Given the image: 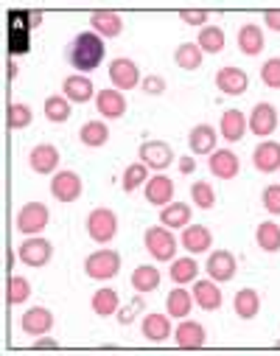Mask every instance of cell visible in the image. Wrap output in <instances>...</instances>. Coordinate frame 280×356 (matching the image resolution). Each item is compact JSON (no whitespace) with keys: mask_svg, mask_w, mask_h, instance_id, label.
<instances>
[{"mask_svg":"<svg viewBox=\"0 0 280 356\" xmlns=\"http://www.w3.org/2000/svg\"><path fill=\"white\" fill-rule=\"evenodd\" d=\"M107 40H101L96 31H81L70 40L67 45V62L76 73H90V70H96L107 54Z\"/></svg>","mask_w":280,"mask_h":356,"instance_id":"cell-1","label":"cell"},{"mask_svg":"<svg viewBox=\"0 0 280 356\" xmlns=\"http://www.w3.org/2000/svg\"><path fill=\"white\" fill-rule=\"evenodd\" d=\"M84 273L92 278V281H110L121 273V255L110 247L104 250H96L84 258Z\"/></svg>","mask_w":280,"mask_h":356,"instance_id":"cell-2","label":"cell"},{"mask_svg":"<svg viewBox=\"0 0 280 356\" xmlns=\"http://www.w3.org/2000/svg\"><path fill=\"white\" fill-rule=\"evenodd\" d=\"M143 244H146V252L154 258V261H174L176 258V250H179V241L174 238V233L163 225L157 227H149L143 233Z\"/></svg>","mask_w":280,"mask_h":356,"instance_id":"cell-3","label":"cell"},{"mask_svg":"<svg viewBox=\"0 0 280 356\" xmlns=\"http://www.w3.org/2000/svg\"><path fill=\"white\" fill-rule=\"evenodd\" d=\"M87 233L96 244H110L118 233V216L110 208H96L87 216Z\"/></svg>","mask_w":280,"mask_h":356,"instance_id":"cell-4","label":"cell"},{"mask_svg":"<svg viewBox=\"0 0 280 356\" xmlns=\"http://www.w3.org/2000/svg\"><path fill=\"white\" fill-rule=\"evenodd\" d=\"M48 219H51V211L42 202H26L17 211V230L26 236H40L48 227Z\"/></svg>","mask_w":280,"mask_h":356,"instance_id":"cell-5","label":"cell"},{"mask_svg":"<svg viewBox=\"0 0 280 356\" xmlns=\"http://www.w3.org/2000/svg\"><path fill=\"white\" fill-rule=\"evenodd\" d=\"M17 255L26 266H34V270H40V266H45L51 258H53V244L42 236H28L20 247H17Z\"/></svg>","mask_w":280,"mask_h":356,"instance_id":"cell-6","label":"cell"},{"mask_svg":"<svg viewBox=\"0 0 280 356\" xmlns=\"http://www.w3.org/2000/svg\"><path fill=\"white\" fill-rule=\"evenodd\" d=\"M110 81H113L115 90H121V93L124 90H135V87L140 84V67L132 59L118 56V59L110 62Z\"/></svg>","mask_w":280,"mask_h":356,"instance_id":"cell-7","label":"cell"},{"mask_svg":"<svg viewBox=\"0 0 280 356\" xmlns=\"http://www.w3.org/2000/svg\"><path fill=\"white\" fill-rule=\"evenodd\" d=\"M84 191V183L76 171H56L51 180V194L56 202H76Z\"/></svg>","mask_w":280,"mask_h":356,"instance_id":"cell-8","label":"cell"},{"mask_svg":"<svg viewBox=\"0 0 280 356\" xmlns=\"http://www.w3.org/2000/svg\"><path fill=\"white\" fill-rule=\"evenodd\" d=\"M236 270H238V264H236V255L230 250H216L208 255V264H205V273L208 278H213L216 284H227L236 278Z\"/></svg>","mask_w":280,"mask_h":356,"instance_id":"cell-9","label":"cell"},{"mask_svg":"<svg viewBox=\"0 0 280 356\" xmlns=\"http://www.w3.org/2000/svg\"><path fill=\"white\" fill-rule=\"evenodd\" d=\"M138 157L151 171H163V168H168L174 163V149L165 140H146V143H140Z\"/></svg>","mask_w":280,"mask_h":356,"instance_id":"cell-10","label":"cell"},{"mask_svg":"<svg viewBox=\"0 0 280 356\" xmlns=\"http://www.w3.org/2000/svg\"><path fill=\"white\" fill-rule=\"evenodd\" d=\"M277 129V110L266 102L255 104L252 113H249V132L258 135L261 140H269V135Z\"/></svg>","mask_w":280,"mask_h":356,"instance_id":"cell-11","label":"cell"},{"mask_svg":"<svg viewBox=\"0 0 280 356\" xmlns=\"http://www.w3.org/2000/svg\"><path fill=\"white\" fill-rule=\"evenodd\" d=\"M62 96L70 102V104H87L96 93V87H92V81L84 76V73H73L62 81Z\"/></svg>","mask_w":280,"mask_h":356,"instance_id":"cell-12","label":"cell"},{"mask_svg":"<svg viewBox=\"0 0 280 356\" xmlns=\"http://www.w3.org/2000/svg\"><path fill=\"white\" fill-rule=\"evenodd\" d=\"M216 87H219L224 96H244L249 90V76L241 67L227 65V67H222L216 73Z\"/></svg>","mask_w":280,"mask_h":356,"instance_id":"cell-13","label":"cell"},{"mask_svg":"<svg viewBox=\"0 0 280 356\" xmlns=\"http://www.w3.org/2000/svg\"><path fill=\"white\" fill-rule=\"evenodd\" d=\"M174 342H176L182 350H199V348L205 345V325L197 323V320L185 317V320L174 328Z\"/></svg>","mask_w":280,"mask_h":356,"instance_id":"cell-14","label":"cell"},{"mask_svg":"<svg viewBox=\"0 0 280 356\" xmlns=\"http://www.w3.org/2000/svg\"><path fill=\"white\" fill-rule=\"evenodd\" d=\"M179 247L188 250L191 255H202V252H208L213 247V233L205 225H188V227H182Z\"/></svg>","mask_w":280,"mask_h":356,"instance_id":"cell-15","label":"cell"},{"mask_svg":"<svg viewBox=\"0 0 280 356\" xmlns=\"http://www.w3.org/2000/svg\"><path fill=\"white\" fill-rule=\"evenodd\" d=\"M20 328H23L28 337H45V334L53 328V314H51V309H45V306H31V309L20 317Z\"/></svg>","mask_w":280,"mask_h":356,"instance_id":"cell-16","label":"cell"},{"mask_svg":"<svg viewBox=\"0 0 280 356\" xmlns=\"http://www.w3.org/2000/svg\"><path fill=\"white\" fill-rule=\"evenodd\" d=\"M90 26H92V31H96L101 40H115V37H121V31H124L121 15H118V12H110V9L92 12V15H90Z\"/></svg>","mask_w":280,"mask_h":356,"instance_id":"cell-17","label":"cell"},{"mask_svg":"<svg viewBox=\"0 0 280 356\" xmlns=\"http://www.w3.org/2000/svg\"><path fill=\"white\" fill-rule=\"evenodd\" d=\"M146 202L157 205V208H165L168 202H174V180L165 174H154L146 180Z\"/></svg>","mask_w":280,"mask_h":356,"instance_id":"cell-18","label":"cell"},{"mask_svg":"<svg viewBox=\"0 0 280 356\" xmlns=\"http://www.w3.org/2000/svg\"><path fill=\"white\" fill-rule=\"evenodd\" d=\"M28 165L37 174H53L59 168V149L53 143H37L28 152Z\"/></svg>","mask_w":280,"mask_h":356,"instance_id":"cell-19","label":"cell"},{"mask_svg":"<svg viewBox=\"0 0 280 356\" xmlns=\"http://www.w3.org/2000/svg\"><path fill=\"white\" fill-rule=\"evenodd\" d=\"M208 165H211V174L219 177V180H236L238 171H241V163L238 157L230 152V149H219L208 157Z\"/></svg>","mask_w":280,"mask_h":356,"instance_id":"cell-20","label":"cell"},{"mask_svg":"<svg viewBox=\"0 0 280 356\" xmlns=\"http://www.w3.org/2000/svg\"><path fill=\"white\" fill-rule=\"evenodd\" d=\"M252 163L263 174L280 171V143L277 140H261L255 146V152H252Z\"/></svg>","mask_w":280,"mask_h":356,"instance_id":"cell-21","label":"cell"},{"mask_svg":"<svg viewBox=\"0 0 280 356\" xmlns=\"http://www.w3.org/2000/svg\"><path fill=\"white\" fill-rule=\"evenodd\" d=\"M96 110H99V115L101 118H107V121H115V118H121L124 113H126V99H124V93L121 90H99V96H96Z\"/></svg>","mask_w":280,"mask_h":356,"instance_id":"cell-22","label":"cell"},{"mask_svg":"<svg viewBox=\"0 0 280 356\" xmlns=\"http://www.w3.org/2000/svg\"><path fill=\"white\" fill-rule=\"evenodd\" d=\"M140 331L149 342H165L171 337V317L168 312L165 314H157V312H149L140 323Z\"/></svg>","mask_w":280,"mask_h":356,"instance_id":"cell-23","label":"cell"},{"mask_svg":"<svg viewBox=\"0 0 280 356\" xmlns=\"http://www.w3.org/2000/svg\"><path fill=\"white\" fill-rule=\"evenodd\" d=\"M216 140H219V135H216V129L211 124H199V127H194L188 132V146L199 157L202 154H213L216 152Z\"/></svg>","mask_w":280,"mask_h":356,"instance_id":"cell-24","label":"cell"},{"mask_svg":"<svg viewBox=\"0 0 280 356\" xmlns=\"http://www.w3.org/2000/svg\"><path fill=\"white\" fill-rule=\"evenodd\" d=\"M194 300H197V306L199 309H205V312H216V309H222V289H219V284L213 281V278H205V281H197V286H194Z\"/></svg>","mask_w":280,"mask_h":356,"instance_id":"cell-25","label":"cell"},{"mask_svg":"<svg viewBox=\"0 0 280 356\" xmlns=\"http://www.w3.org/2000/svg\"><path fill=\"white\" fill-rule=\"evenodd\" d=\"M191 309H194V292L182 289V286H176V289L168 292V298H165V312H168V317L185 320V317L191 314Z\"/></svg>","mask_w":280,"mask_h":356,"instance_id":"cell-26","label":"cell"},{"mask_svg":"<svg viewBox=\"0 0 280 356\" xmlns=\"http://www.w3.org/2000/svg\"><path fill=\"white\" fill-rule=\"evenodd\" d=\"M160 225L168 227V230L188 227L191 225V205H185V202H168L160 211Z\"/></svg>","mask_w":280,"mask_h":356,"instance_id":"cell-27","label":"cell"},{"mask_svg":"<svg viewBox=\"0 0 280 356\" xmlns=\"http://www.w3.org/2000/svg\"><path fill=\"white\" fill-rule=\"evenodd\" d=\"M266 40H263V31L258 23H247L238 29V51L247 54V56H258L263 51Z\"/></svg>","mask_w":280,"mask_h":356,"instance_id":"cell-28","label":"cell"},{"mask_svg":"<svg viewBox=\"0 0 280 356\" xmlns=\"http://www.w3.org/2000/svg\"><path fill=\"white\" fill-rule=\"evenodd\" d=\"M90 309L92 314H99V317H113L118 309H121V300H118V292L104 286V289H96L90 298Z\"/></svg>","mask_w":280,"mask_h":356,"instance_id":"cell-29","label":"cell"},{"mask_svg":"<svg viewBox=\"0 0 280 356\" xmlns=\"http://www.w3.org/2000/svg\"><path fill=\"white\" fill-rule=\"evenodd\" d=\"M247 129H249V121L244 118L241 110H227V113L222 115V138H224V140L238 143V140L247 135Z\"/></svg>","mask_w":280,"mask_h":356,"instance_id":"cell-30","label":"cell"},{"mask_svg":"<svg viewBox=\"0 0 280 356\" xmlns=\"http://www.w3.org/2000/svg\"><path fill=\"white\" fill-rule=\"evenodd\" d=\"M157 286H160V270H157V266L140 264L138 270L132 273V289H135L138 295H149V292H154Z\"/></svg>","mask_w":280,"mask_h":356,"instance_id":"cell-31","label":"cell"},{"mask_svg":"<svg viewBox=\"0 0 280 356\" xmlns=\"http://www.w3.org/2000/svg\"><path fill=\"white\" fill-rule=\"evenodd\" d=\"M79 140L87 146V149H101L107 146L110 140V129L104 121H87L81 129H79Z\"/></svg>","mask_w":280,"mask_h":356,"instance_id":"cell-32","label":"cell"},{"mask_svg":"<svg viewBox=\"0 0 280 356\" xmlns=\"http://www.w3.org/2000/svg\"><path fill=\"white\" fill-rule=\"evenodd\" d=\"M233 309H236V314L241 320H252L261 312V295L255 289H238L236 300H233Z\"/></svg>","mask_w":280,"mask_h":356,"instance_id":"cell-33","label":"cell"},{"mask_svg":"<svg viewBox=\"0 0 280 356\" xmlns=\"http://www.w3.org/2000/svg\"><path fill=\"white\" fill-rule=\"evenodd\" d=\"M197 275H199V264L191 255L188 258H174V264H171V281L176 286H185V284L197 281Z\"/></svg>","mask_w":280,"mask_h":356,"instance_id":"cell-34","label":"cell"},{"mask_svg":"<svg viewBox=\"0 0 280 356\" xmlns=\"http://www.w3.org/2000/svg\"><path fill=\"white\" fill-rule=\"evenodd\" d=\"M202 56H205V51H202L197 42H182V45L174 51V62H176L182 70H197V67H202Z\"/></svg>","mask_w":280,"mask_h":356,"instance_id":"cell-35","label":"cell"},{"mask_svg":"<svg viewBox=\"0 0 280 356\" xmlns=\"http://www.w3.org/2000/svg\"><path fill=\"white\" fill-rule=\"evenodd\" d=\"M255 241L263 252H277L280 250V225L274 222H261L255 230Z\"/></svg>","mask_w":280,"mask_h":356,"instance_id":"cell-36","label":"cell"},{"mask_svg":"<svg viewBox=\"0 0 280 356\" xmlns=\"http://www.w3.org/2000/svg\"><path fill=\"white\" fill-rule=\"evenodd\" d=\"M42 113H45V118L53 121V124H65V121H70V115H73L70 102H67L65 96H48Z\"/></svg>","mask_w":280,"mask_h":356,"instance_id":"cell-37","label":"cell"},{"mask_svg":"<svg viewBox=\"0 0 280 356\" xmlns=\"http://www.w3.org/2000/svg\"><path fill=\"white\" fill-rule=\"evenodd\" d=\"M197 45L205 51V54H222L224 51V31L219 26H205L199 31V40Z\"/></svg>","mask_w":280,"mask_h":356,"instance_id":"cell-38","label":"cell"},{"mask_svg":"<svg viewBox=\"0 0 280 356\" xmlns=\"http://www.w3.org/2000/svg\"><path fill=\"white\" fill-rule=\"evenodd\" d=\"M146 180H149V165H143V163H132L126 171H124V191L126 194H132V191H138L140 186H146Z\"/></svg>","mask_w":280,"mask_h":356,"instance_id":"cell-39","label":"cell"},{"mask_svg":"<svg viewBox=\"0 0 280 356\" xmlns=\"http://www.w3.org/2000/svg\"><path fill=\"white\" fill-rule=\"evenodd\" d=\"M191 200L197 202V208H202V211H211V208L216 205V191H213V186H211V183H205V180H197V183L191 186Z\"/></svg>","mask_w":280,"mask_h":356,"instance_id":"cell-40","label":"cell"},{"mask_svg":"<svg viewBox=\"0 0 280 356\" xmlns=\"http://www.w3.org/2000/svg\"><path fill=\"white\" fill-rule=\"evenodd\" d=\"M28 298H31V284H28V278L12 275V278H9V295H6V300H9L12 306H20V303H26Z\"/></svg>","mask_w":280,"mask_h":356,"instance_id":"cell-41","label":"cell"},{"mask_svg":"<svg viewBox=\"0 0 280 356\" xmlns=\"http://www.w3.org/2000/svg\"><path fill=\"white\" fill-rule=\"evenodd\" d=\"M31 121H34V113H31L28 104H12L9 113H6L9 129H26V127H31Z\"/></svg>","mask_w":280,"mask_h":356,"instance_id":"cell-42","label":"cell"},{"mask_svg":"<svg viewBox=\"0 0 280 356\" xmlns=\"http://www.w3.org/2000/svg\"><path fill=\"white\" fill-rule=\"evenodd\" d=\"M261 81L269 87V90H280V56H272V59L263 62Z\"/></svg>","mask_w":280,"mask_h":356,"instance_id":"cell-43","label":"cell"},{"mask_svg":"<svg viewBox=\"0 0 280 356\" xmlns=\"http://www.w3.org/2000/svg\"><path fill=\"white\" fill-rule=\"evenodd\" d=\"M261 202H263V208H266L272 216H280V183L266 186V188H263Z\"/></svg>","mask_w":280,"mask_h":356,"instance_id":"cell-44","label":"cell"},{"mask_svg":"<svg viewBox=\"0 0 280 356\" xmlns=\"http://www.w3.org/2000/svg\"><path fill=\"white\" fill-rule=\"evenodd\" d=\"M208 9H182L179 12V20L185 23V26H202L205 29V23H208Z\"/></svg>","mask_w":280,"mask_h":356,"instance_id":"cell-45","label":"cell"},{"mask_svg":"<svg viewBox=\"0 0 280 356\" xmlns=\"http://www.w3.org/2000/svg\"><path fill=\"white\" fill-rule=\"evenodd\" d=\"M143 93H149V96H163V93H165V79H163V76H146V79H143Z\"/></svg>","mask_w":280,"mask_h":356,"instance_id":"cell-46","label":"cell"},{"mask_svg":"<svg viewBox=\"0 0 280 356\" xmlns=\"http://www.w3.org/2000/svg\"><path fill=\"white\" fill-rule=\"evenodd\" d=\"M140 306H143V303H140V300H135L132 306H124V309H118V320H121L124 325H129V323L135 320V312H138Z\"/></svg>","mask_w":280,"mask_h":356,"instance_id":"cell-47","label":"cell"},{"mask_svg":"<svg viewBox=\"0 0 280 356\" xmlns=\"http://www.w3.org/2000/svg\"><path fill=\"white\" fill-rule=\"evenodd\" d=\"M263 23H266L272 31H280V9H266V12H263Z\"/></svg>","mask_w":280,"mask_h":356,"instance_id":"cell-48","label":"cell"},{"mask_svg":"<svg viewBox=\"0 0 280 356\" xmlns=\"http://www.w3.org/2000/svg\"><path fill=\"white\" fill-rule=\"evenodd\" d=\"M34 350H59V342H56V339H45V337H40V339L34 342Z\"/></svg>","mask_w":280,"mask_h":356,"instance_id":"cell-49","label":"cell"},{"mask_svg":"<svg viewBox=\"0 0 280 356\" xmlns=\"http://www.w3.org/2000/svg\"><path fill=\"white\" fill-rule=\"evenodd\" d=\"M179 171H182V174H191V171H194V157H182V160H179Z\"/></svg>","mask_w":280,"mask_h":356,"instance_id":"cell-50","label":"cell"},{"mask_svg":"<svg viewBox=\"0 0 280 356\" xmlns=\"http://www.w3.org/2000/svg\"><path fill=\"white\" fill-rule=\"evenodd\" d=\"M274 348H277V350H280V342H277V345H274Z\"/></svg>","mask_w":280,"mask_h":356,"instance_id":"cell-51","label":"cell"}]
</instances>
